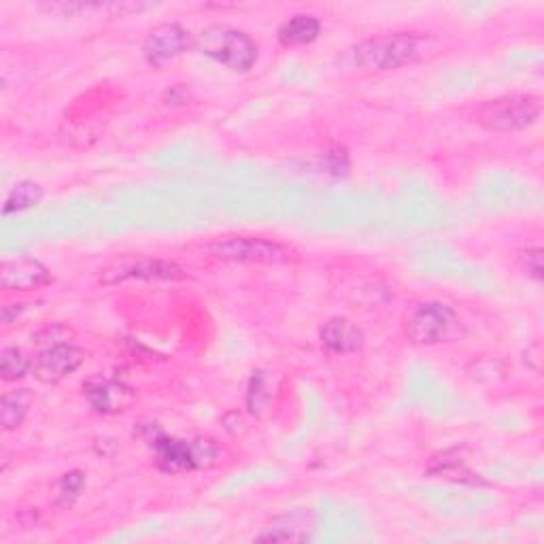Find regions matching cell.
<instances>
[{"label": "cell", "instance_id": "8992f818", "mask_svg": "<svg viewBox=\"0 0 544 544\" xmlns=\"http://www.w3.org/2000/svg\"><path fill=\"white\" fill-rule=\"evenodd\" d=\"M406 336L415 345L449 343L464 334V323L453 306L445 302H417L404 315Z\"/></svg>", "mask_w": 544, "mask_h": 544}, {"label": "cell", "instance_id": "7c38bea8", "mask_svg": "<svg viewBox=\"0 0 544 544\" xmlns=\"http://www.w3.org/2000/svg\"><path fill=\"white\" fill-rule=\"evenodd\" d=\"M319 340L323 349L336 355L357 353L366 345V336L362 328L347 317H330L319 328Z\"/></svg>", "mask_w": 544, "mask_h": 544}, {"label": "cell", "instance_id": "277c9868", "mask_svg": "<svg viewBox=\"0 0 544 544\" xmlns=\"http://www.w3.org/2000/svg\"><path fill=\"white\" fill-rule=\"evenodd\" d=\"M211 258L224 262H243V264H296L300 262V251L292 245L272 241L264 236H224L215 238L204 245Z\"/></svg>", "mask_w": 544, "mask_h": 544}, {"label": "cell", "instance_id": "ba28073f", "mask_svg": "<svg viewBox=\"0 0 544 544\" xmlns=\"http://www.w3.org/2000/svg\"><path fill=\"white\" fill-rule=\"evenodd\" d=\"M194 49V34L181 24H160L143 41V58L147 64L162 68Z\"/></svg>", "mask_w": 544, "mask_h": 544}, {"label": "cell", "instance_id": "6da1fadb", "mask_svg": "<svg viewBox=\"0 0 544 544\" xmlns=\"http://www.w3.org/2000/svg\"><path fill=\"white\" fill-rule=\"evenodd\" d=\"M139 436L147 442L158 468L166 474L204 470L215 466L219 459V447L211 438H175L162 432V428L156 423L141 425Z\"/></svg>", "mask_w": 544, "mask_h": 544}, {"label": "cell", "instance_id": "cb8c5ba5", "mask_svg": "<svg viewBox=\"0 0 544 544\" xmlns=\"http://www.w3.org/2000/svg\"><path fill=\"white\" fill-rule=\"evenodd\" d=\"M71 334L73 332L68 330V328H64V326H49V328L41 330L39 334H34L32 340L37 345L49 347V345H58V343H68V338H71Z\"/></svg>", "mask_w": 544, "mask_h": 544}, {"label": "cell", "instance_id": "30bf717a", "mask_svg": "<svg viewBox=\"0 0 544 544\" xmlns=\"http://www.w3.org/2000/svg\"><path fill=\"white\" fill-rule=\"evenodd\" d=\"M83 396L88 398L92 411L102 417H113L128 411L136 398L130 385L111 377H92L85 381Z\"/></svg>", "mask_w": 544, "mask_h": 544}, {"label": "cell", "instance_id": "9c48e42d", "mask_svg": "<svg viewBox=\"0 0 544 544\" xmlns=\"http://www.w3.org/2000/svg\"><path fill=\"white\" fill-rule=\"evenodd\" d=\"M85 362V351L75 343H58L49 345L32 360L34 379L45 385H56L64 381L68 374L79 370Z\"/></svg>", "mask_w": 544, "mask_h": 544}, {"label": "cell", "instance_id": "4fadbf2b", "mask_svg": "<svg viewBox=\"0 0 544 544\" xmlns=\"http://www.w3.org/2000/svg\"><path fill=\"white\" fill-rule=\"evenodd\" d=\"M313 519L309 510H292L283 517H277L264 532L258 536V540H275V542H302L311 538Z\"/></svg>", "mask_w": 544, "mask_h": 544}, {"label": "cell", "instance_id": "9a60e30c", "mask_svg": "<svg viewBox=\"0 0 544 544\" xmlns=\"http://www.w3.org/2000/svg\"><path fill=\"white\" fill-rule=\"evenodd\" d=\"M321 34V22L319 17L309 15V13H300L289 17L287 22H283L277 30V39L283 47H304L311 45L319 39Z\"/></svg>", "mask_w": 544, "mask_h": 544}, {"label": "cell", "instance_id": "603a6c76", "mask_svg": "<svg viewBox=\"0 0 544 544\" xmlns=\"http://www.w3.org/2000/svg\"><path fill=\"white\" fill-rule=\"evenodd\" d=\"M519 266L527 277L534 281H542L544 277V253L540 247L519 251Z\"/></svg>", "mask_w": 544, "mask_h": 544}, {"label": "cell", "instance_id": "e0dca14e", "mask_svg": "<svg viewBox=\"0 0 544 544\" xmlns=\"http://www.w3.org/2000/svg\"><path fill=\"white\" fill-rule=\"evenodd\" d=\"M34 404V394L30 389H13L3 396V404H0V421H3V430L13 432L20 428L24 419L28 417L30 408Z\"/></svg>", "mask_w": 544, "mask_h": 544}, {"label": "cell", "instance_id": "ac0fdd59", "mask_svg": "<svg viewBox=\"0 0 544 544\" xmlns=\"http://www.w3.org/2000/svg\"><path fill=\"white\" fill-rule=\"evenodd\" d=\"M43 196H45V192H43V187L37 181H30V179L17 181L9 190L7 198H5L3 215L22 213V211L37 207V204L43 200Z\"/></svg>", "mask_w": 544, "mask_h": 544}, {"label": "cell", "instance_id": "7402d4cb", "mask_svg": "<svg viewBox=\"0 0 544 544\" xmlns=\"http://www.w3.org/2000/svg\"><path fill=\"white\" fill-rule=\"evenodd\" d=\"M268 398L270 396H268V391H266V377H264V372L262 370H255L251 374V379H249V394H247L249 411L253 415H260L264 404L268 402Z\"/></svg>", "mask_w": 544, "mask_h": 544}, {"label": "cell", "instance_id": "d4e9b609", "mask_svg": "<svg viewBox=\"0 0 544 544\" xmlns=\"http://www.w3.org/2000/svg\"><path fill=\"white\" fill-rule=\"evenodd\" d=\"M26 309V304H20V302H15V304H5L3 306V311H0V317H3V323L5 326H9V323L15 319V317H20Z\"/></svg>", "mask_w": 544, "mask_h": 544}, {"label": "cell", "instance_id": "d6986e66", "mask_svg": "<svg viewBox=\"0 0 544 544\" xmlns=\"http://www.w3.org/2000/svg\"><path fill=\"white\" fill-rule=\"evenodd\" d=\"M28 372H32V360L20 347L3 349V353H0V377L5 383L20 381Z\"/></svg>", "mask_w": 544, "mask_h": 544}, {"label": "cell", "instance_id": "8fae6325", "mask_svg": "<svg viewBox=\"0 0 544 544\" xmlns=\"http://www.w3.org/2000/svg\"><path fill=\"white\" fill-rule=\"evenodd\" d=\"M54 283L51 270L37 258H15L0 264V287L5 292H32Z\"/></svg>", "mask_w": 544, "mask_h": 544}, {"label": "cell", "instance_id": "7a4b0ae2", "mask_svg": "<svg viewBox=\"0 0 544 544\" xmlns=\"http://www.w3.org/2000/svg\"><path fill=\"white\" fill-rule=\"evenodd\" d=\"M194 51L234 73H249L258 62V43L228 24H211L194 34Z\"/></svg>", "mask_w": 544, "mask_h": 544}, {"label": "cell", "instance_id": "2e32d148", "mask_svg": "<svg viewBox=\"0 0 544 544\" xmlns=\"http://www.w3.org/2000/svg\"><path fill=\"white\" fill-rule=\"evenodd\" d=\"M149 3H56L49 5V11H62L77 17H126L149 9Z\"/></svg>", "mask_w": 544, "mask_h": 544}, {"label": "cell", "instance_id": "44dd1931", "mask_svg": "<svg viewBox=\"0 0 544 544\" xmlns=\"http://www.w3.org/2000/svg\"><path fill=\"white\" fill-rule=\"evenodd\" d=\"M83 489H85V474L81 470H71L62 474V479L58 481V504L64 508L75 506Z\"/></svg>", "mask_w": 544, "mask_h": 544}, {"label": "cell", "instance_id": "ffe728a7", "mask_svg": "<svg viewBox=\"0 0 544 544\" xmlns=\"http://www.w3.org/2000/svg\"><path fill=\"white\" fill-rule=\"evenodd\" d=\"M319 170L323 175H330L334 179H345L351 173V156L347 147L330 145L319 156Z\"/></svg>", "mask_w": 544, "mask_h": 544}, {"label": "cell", "instance_id": "3957f363", "mask_svg": "<svg viewBox=\"0 0 544 544\" xmlns=\"http://www.w3.org/2000/svg\"><path fill=\"white\" fill-rule=\"evenodd\" d=\"M542 100L534 94H506L476 102L468 109V119L491 132H519L538 122Z\"/></svg>", "mask_w": 544, "mask_h": 544}, {"label": "cell", "instance_id": "5b68a950", "mask_svg": "<svg viewBox=\"0 0 544 544\" xmlns=\"http://www.w3.org/2000/svg\"><path fill=\"white\" fill-rule=\"evenodd\" d=\"M421 39L413 32H387L357 43L351 49L355 66L366 71H396L419 58Z\"/></svg>", "mask_w": 544, "mask_h": 544}, {"label": "cell", "instance_id": "5bb4252c", "mask_svg": "<svg viewBox=\"0 0 544 544\" xmlns=\"http://www.w3.org/2000/svg\"><path fill=\"white\" fill-rule=\"evenodd\" d=\"M430 476H440V479H451L457 483H470V485H481L483 479L476 472H472L462 457L459 449H447L438 455H434L428 464Z\"/></svg>", "mask_w": 544, "mask_h": 544}, {"label": "cell", "instance_id": "52a82bcc", "mask_svg": "<svg viewBox=\"0 0 544 544\" xmlns=\"http://www.w3.org/2000/svg\"><path fill=\"white\" fill-rule=\"evenodd\" d=\"M187 270L177 262L160 258H128L100 270L102 285H117L126 281H185Z\"/></svg>", "mask_w": 544, "mask_h": 544}]
</instances>
